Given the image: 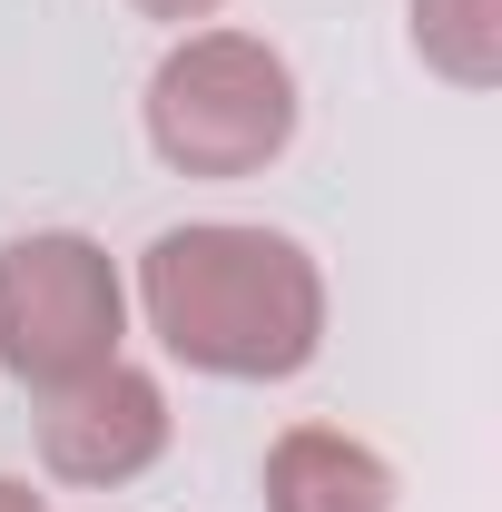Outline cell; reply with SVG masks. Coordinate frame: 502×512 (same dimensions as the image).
<instances>
[{"mask_svg":"<svg viewBox=\"0 0 502 512\" xmlns=\"http://www.w3.org/2000/svg\"><path fill=\"white\" fill-rule=\"evenodd\" d=\"M0 512H50V503H40V493H30L20 473H0Z\"/></svg>","mask_w":502,"mask_h":512,"instance_id":"ba28073f","label":"cell"},{"mask_svg":"<svg viewBox=\"0 0 502 512\" xmlns=\"http://www.w3.org/2000/svg\"><path fill=\"white\" fill-rule=\"evenodd\" d=\"M138 119H148V148L178 178H266L296 148L306 99H296V69H286L276 40L207 20V30L168 40V60L148 69Z\"/></svg>","mask_w":502,"mask_h":512,"instance_id":"7a4b0ae2","label":"cell"},{"mask_svg":"<svg viewBox=\"0 0 502 512\" xmlns=\"http://www.w3.org/2000/svg\"><path fill=\"white\" fill-rule=\"evenodd\" d=\"M178 434V414H168V384L148 375V365H99V375H79L50 394V414H40V463H50V483H79V493H119L138 483L158 453Z\"/></svg>","mask_w":502,"mask_h":512,"instance_id":"277c9868","label":"cell"},{"mask_svg":"<svg viewBox=\"0 0 502 512\" xmlns=\"http://www.w3.org/2000/svg\"><path fill=\"white\" fill-rule=\"evenodd\" d=\"M138 316L168 365L217 384H286L325 355V266L286 227L188 217L138 256Z\"/></svg>","mask_w":502,"mask_h":512,"instance_id":"6da1fadb","label":"cell"},{"mask_svg":"<svg viewBox=\"0 0 502 512\" xmlns=\"http://www.w3.org/2000/svg\"><path fill=\"white\" fill-rule=\"evenodd\" d=\"M414 50L453 89H493L502 79V0H414Z\"/></svg>","mask_w":502,"mask_h":512,"instance_id":"8992f818","label":"cell"},{"mask_svg":"<svg viewBox=\"0 0 502 512\" xmlns=\"http://www.w3.org/2000/svg\"><path fill=\"white\" fill-rule=\"evenodd\" d=\"M266 512H394V463L345 424H286L256 463Z\"/></svg>","mask_w":502,"mask_h":512,"instance_id":"5b68a950","label":"cell"},{"mask_svg":"<svg viewBox=\"0 0 502 512\" xmlns=\"http://www.w3.org/2000/svg\"><path fill=\"white\" fill-rule=\"evenodd\" d=\"M128 10H138V20H168V30H207L227 0H128Z\"/></svg>","mask_w":502,"mask_h":512,"instance_id":"52a82bcc","label":"cell"},{"mask_svg":"<svg viewBox=\"0 0 502 512\" xmlns=\"http://www.w3.org/2000/svg\"><path fill=\"white\" fill-rule=\"evenodd\" d=\"M128 345V276L79 227H30L0 247V375L30 394L119 365Z\"/></svg>","mask_w":502,"mask_h":512,"instance_id":"3957f363","label":"cell"}]
</instances>
